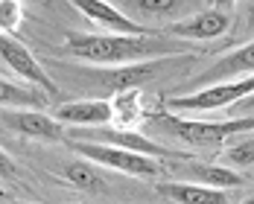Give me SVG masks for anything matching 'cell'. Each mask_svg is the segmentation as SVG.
<instances>
[{"label":"cell","mask_w":254,"mask_h":204,"mask_svg":"<svg viewBox=\"0 0 254 204\" xmlns=\"http://www.w3.org/2000/svg\"><path fill=\"white\" fill-rule=\"evenodd\" d=\"M67 50L76 58L94 64H123V61H155V55L178 52L173 41H158L155 35L131 38V35H70Z\"/></svg>","instance_id":"1"},{"label":"cell","mask_w":254,"mask_h":204,"mask_svg":"<svg viewBox=\"0 0 254 204\" xmlns=\"http://www.w3.org/2000/svg\"><path fill=\"white\" fill-rule=\"evenodd\" d=\"M149 126L161 128L164 134L176 137L187 146H216L222 143L225 137L237 134V131H252L254 128V117L246 114L240 120H231V123H193V120H181V117H170V114H155L149 117Z\"/></svg>","instance_id":"2"},{"label":"cell","mask_w":254,"mask_h":204,"mask_svg":"<svg viewBox=\"0 0 254 204\" xmlns=\"http://www.w3.org/2000/svg\"><path fill=\"white\" fill-rule=\"evenodd\" d=\"M73 149L82 157H91V163H102L111 169H120L128 175H140V178H152L161 175V163H155L152 157L128 149H117V146H105V143H91V140H73Z\"/></svg>","instance_id":"3"},{"label":"cell","mask_w":254,"mask_h":204,"mask_svg":"<svg viewBox=\"0 0 254 204\" xmlns=\"http://www.w3.org/2000/svg\"><path fill=\"white\" fill-rule=\"evenodd\" d=\"M254 91V76H246L243 82H222V85H210L202 88L190 97H173L167 100L170 111H216L225 108L237 100H249Z\"/></svg>","instance_id":"4"},{"label":"cell","mask_w":254,"mask_h":204,"mask_svg":"<svg viewBox=\"0 0 254 204\" xmlns=\"http://www.w3.org/2000/svg\"><path fill=\"white\" fill-rule=\"evenodd\" d=\"M0 58H3L18 76H24L26 82L38 85V88H47V94H56V91H59V88L53 85V79L47 76V70L35 61V55L26 50L21 41H15L12 35H3V32H0Z\"/></svg>","instance_id":"5"},{"label":"cell","mask_w":254,"mask_h":204,"mask_svg":"<svg viewBox=\"0 0 254 204\" xmlns=\"http://www.w3.org/2000/svg\"><path fill=\"white\" fill-rule=\"evenodd\" d=\"M73 6H76L85 18H91V21H97V24L108 26L114 35H131V38L152 35L149 29H143L140 24H134L131 18H126V15H123L117 6H111V3H102V0H76Z\"/></svg>","instance_id":"6"},{"label":"cell","mask_w":254,"mask_h":204,"mask_svg":"<svg viewBox=\"0 0 254 204\" xmlns=\"http://www.w3.org/2000/svg\"><path fill=\"white\" fill-rule=\"evenodd\" d=\"M0 117L12 131L26 134V137H38V140H50V143L62 137V123L41 111H3Z\"/></svg>","instance_id":"7"},{"label":"cell","mask_w":254,"mask_h":204,"mask_svg":"<svg viewBox=\"0 0 254 204\" xmlns=\"http://www.w3.org/2000/svg\"><path fill=\"white\" fill-rule=\"evenodd\" d=\"M231 29V18L219 9H207V12H199L187 21H178V24L170 26V32L178 35V38H199V41H207V38H219Z\"/></svg>","instance_id":"8"},{"label":"cell","mask_w":254,"mask_h":204,"mask_svg":"<svg viewBox=\"0 0 254 204\" xmlns=\"http://www.w3.org/2000/svg\"><path fill=\"white\" fill-rule=\"evenodd\" d=\"M114 117V105L105 100H85V102H67L62 108H56V120L59 123H70V126H105Z\"/></svg>","instance_id":"9"},{"label":"cell","mask_w":254,"mask_h":204,"mask_svg":"<svg viewBox=\"0 0 254 204\" xmlns=\"http://www.w3.org/2000/svg\"><path fill=\"white\" fill-rule=\"evenodd\" d=\"M102 140H108L105 146H117V149H128V152L146 154V157H181L178 152L167 149L164 143H155L146 134H134V131H126V128H102L100 131Z\"/></svg>","instance_id":"10"},{"label":"cell","mask_w":254,"mask_h":204,"mask_svg":"<svg viewBox=\"0 0 254 204\" xmlns=\"http://www.w3.org/2000/svg\"><path fill=\"white\" fill-rule=\"evenodd\" d=\"M164 61H143V64H131V67H117V70H108L100 76V85L111 94H123V91H134L140 85H146L149 79L161 70Z\"/></svg>","instance_id":"11"},{"label":"cell","mask_w":254,"mask_h":204,"mask_svg":"<svg viewBox=\"0 0 254 204\" xmlns=\"http://www.w3.org/2000/svg\"><path fill=\"white\" fill-rule=\"evenodd\" d=\"M158 190L176 204H228V196L222 190L202 184H158Z\"/></svg>","instance_id":"12"},{"label":"cell","mask_w":254,"mask_h":204,"mask_svg":"<svg viewBox=\"0 0 254 204\" xmlns=\"http://www.w3.org/2000/svg\"><path fill=\"white\" fill-rule=\"evenodd\" d=\"M64 178L70 181L73 187L79 190H85V193H97L102 190V175L94 169V163H88V160H73V163H67L64 166Z\"/></svg>","instance_id":"13"},{"label":"cell","mask_w":254,"mask_h":204,"mask_svg":"<svg viewBox=\"0 0 254 204\" xmlns=\"http://www.w3.org/2000/svg\"><path fill=\"white\" fill-rule=\"evenodd\" d=\"M123 6L137 15H146V18H164V15L187 9V3H181V0H128Z\"/></svg>","instance_id":"14"},{"label":"cell","mask_w":254,"mask_h":204,"mask_svg":"<svg viewBox=\"0 0 254 204\" xmlns=\"http://www.w3.org/2000/svg\"><path fill=\"white\" fill-rule=\"evenodd\" d=\"M193 175L202 181V187H213V190H222V187H240L243 178L237 172H231L225 166H196Z\"/></svg>","instance_id":"15"},{"label":"cell","mask_w":254,"mask_h":204,"mask_svg":"<svg viewBox=\"0 0 254 204\" xmlns=\"http://www.w3.org/2000/svg\"><path fill=\"white\" fill-rule=\"evenodd\" d=\"M38 97L29 91V88H21V85H15V82H6V79H0V105L3 108H12V105H38Z\"/></svg>","instance_id":"16"},{"label":"cell","mask_w":254,"mask_h":204,"mask_svg":"<svg viewBox=\"0 0 254 204\" xmlns=\"http://www.w3.org/2000/svg\"><path fill=\"white\" fill-rule=\"evenodd\" d=\"M24 18V6L18 0H0V32L3 35H12Z\"/></svg>","instance_id":"17"},{"label":"cell","mask_w":254,"mask_h":204,"mask_svg":"<svg viewBox=\"0 0 254 204\" xmlns=\"http://www.w3.org/2000/svg\"><path fill=\"white\" fill-rule=\"evenodd\" d=\"M254 160V140L252 137H246L243 143H237V146H231L228 154H225V163H231L234 169H249Z\"/></svg>","instance_id":"18"},{"label":"cell","mask_w":254,"mask_h":204,"mask_svg":"<svg viewBox=\"0 0 254 204\" xmlns=\"http://www.w3.org/2000/svg\"><path fill=\"white\" fill-rule=\"evenodd\" d=\"M18 175V169H15V160L9 157V154L0 149V181H12Z\"/></svg>","instance_id":"19"},{"label":"cell","mask_w":254,"mask_h":204,"mask_svg":"<svg viewBox=\"0 0 254 204\" xmlns=\"http://www.w3.org/2000/svg\"><path fill=\"white\" fill-rule=\"evenodd\" d=\"M243 204H254V202H252V199H246V202H243Z\"/></svg>","instance_id":"20"}]
</instances>
